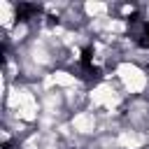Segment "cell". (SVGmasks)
Segmentation results:
<instances>
[{
  "mask_svg": "<svg viewBox=\"0 0 149 149\" xmlns=\"http://www.w3.org/2000/svg\"><path fill=\"white\" fill-rule=\"evenodd\" d=\"M79 65H81V68L86 70V74H91V77H98V74H100V70L93 65V49H91V47H84V49H81Z\"/></svg>",
  "mask_w": 149,
  "mask_h": 149,
  "instance_id": "cell-1",
  "label": "cell"
},
{
  "mask_svg": "<svg viewBox=\"0 0 149 149\" xmlns=\"http://www.w3.org/2000/svg\"><path fill=\"white\" fill-rule=\"evenodd\" d=\"M37 14H40V7L33 5V2H19L16 5V19L19 21H30Z\"/></svg>",
  "mask_w": 149,
  "mask_h": 149,
  "instance_id": "cell-2",
  "label": "cell"
},
{
  "mask_svg": "<svg viewBox=\"0 0 149 149\" xmlns=\"http://www.w3.org/2000/svg\"><path fill=\"white\" fill-rule=\"evenodd\" d=\"M137 44H140L142 49H149V21L142 26V37L137 40Z\"/></svg>",
  "mask_w": 149,
  "mask_h": 149,
  "instance_id": "cell-3",
  "label": "cell"
}]
</instances>
